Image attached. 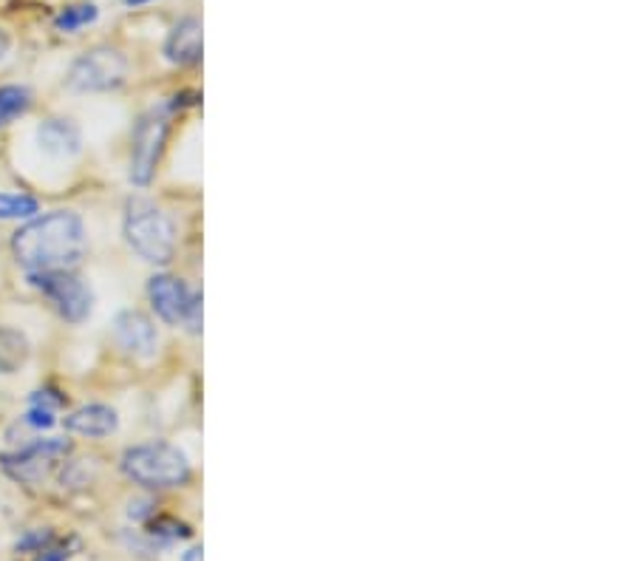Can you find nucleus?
I'll return each instance as SVG.
<instances>
[{
    "mask_svg": "<svg viewBox=\"0 0 637 561\" xmlns=\"http://www.w3.org/2000/svg\"><path fill=\"white\" fill-rule=\"evenodd\" d=\"M127 77V60L122 51L99 46V49L85 51L74 60L69 72V88L79 94L117 92Z\"/></svg>",
    "mask_w": 637,
    "mask_h": 561,
    "instance_id": "39448f33",
    "label": "nucleus"
},
{
    "mask_svg": "<svg viewBox=\"0 0 637 561\" xmlns=\"http://www.w3.org/2000/svg\"><path fill=\"white\" fill-rule=\"evenodd\" d=\"M23 423L32 428H37V431H46V428H51L57 423L54 419V408H42V405H32L28 408V414L23 417Z\"/></svg>",
    "mask_w": 637,
    "mask_h": 561,
    "instance_id": "6ab92c4d",
    "label": "nucleus"
},
{
    "mask_svg": "<svg viewBox=\"0 0 637 561\" xmlns=\"http://www.w3.org/2000/svg\"><path fill=\"white\" fill-rule=\"evenodd\" d=\"M164 58L176 65H196L201 60V21L184 17L164 40Z\"/></svg>",
    "mask_w": 637,
    "mask_h": 561,
    "instance_id": "9b49d317",
    "label": "nucleus"
},
{
    "mask_svg": "<svg viewBox=\"0 0 637 561\" xmlns=\"http://www.w3.org/2000/svg\"><path fill=\"white\" fill-rule=\"evenodd\" d=\"M37 145H40L49 157L71 159L83 150V134L71 120H46L37 129Z\"/></svg>",
    "mask_w": 637,
    "mask_h": 561,
    "instance_id": "9d476101",
    "label": "nucleus"
},
{
    "mask_svg": "<svg viewBox=\"0 0 637 561\" xmlns=\"http://www.w3.org/2000/svg\"><path fill=\"white\" fill-rule=\"evenodd\" d=\"M32 92L26 86H0V129L12 125L14 120H21L32 108Z\"/></svg>",
    "mask_w": 637,
    "mask_h": 561,
    "instance_id": "4468645a",
    "label": "nucleus"
},
{
    "mask_svg": "<svg viewBox=\"0 0 637 561\" xmlns=\"http://www.w3.org/2000/svg\"><path fill=\"white\" fill-rule=\"evenodd\" d=\"M40 214V202L26 193H0V219L3 221H21L35 219Z\"/></svg>",
    "mask_w": 637,
    "mask_h": 561,
    "instance_id": "2eb2a0df",
    "label": "nucleus"
},
{
    "mask_svg": "<svg viewBox=\"0 0 637 561\" xmlns=\"http://www.w3.org/2000/svg\"><path fill=\"white\" fill-rule=\"evenodd\" d=\"M99 17V9L94 3H77V7H65L60 15L54 17L57 32H79L83 26H91Z\"/></svg>",
    "mask_w": 637,
    "mask_h": 561,
    "instance_id": "dca6fc26",
    "label": "nucleus"
},
{
    "mask_svg": "<svg viewBox=\"0 0 637 561\" xmlns=\"http://www.w3.org/2000/svg\"><path fill=\"white\" fill-rule=\"evenodd\" d=\"M54 541V533L51 530H28L21 541H17V550L21 553H40L42 547H49Z\"/></svg>",
    "mask_w": 637,
    "mask_h": 561,
    "instance_id": "a211bd4d",
    "label": "nucleus"
},
{
    "mask_svg": "<svg viewBox=\"0 0 637 561\" xmlns=\"http://www.w3.org/2000/svg\"><path fill=\"white\" fill-rule=\"evenodd\" d=\"M150 530L148 536L150 539H159L162 545H170V541H176V539H187L191 536V527L182 525V522H176V519H168V516H159L156 522H150Z\"/></svg>",
    "mask_w": 637,
    "mask_h": 561,
    "instance_id": "f3484780",
    "label": "nucleus"
},
{
    "mask_svg": "<svg viewBox=\"0 0 637 561\" xmlns=\"http://www.w3.org/2000/svg\"><path fill=\"white\" fill-rule=\"evenodd\" d=\"M184 327L187 332L198 334L201 332V292H191V304H187V313H184Z\"/></svg>",
    "mask_w": 637,
    "mask_h": 561,
    "instance_id": "aec40b11",
    "label": "nucleus"
},
{
    "mask_svg": "<svg viewBox=\"0 0 637 561\" xmlns=\"http://www.w3.org/2000/svg\"><path fill=\"white\" fill-rule=\"evenodd\" d=\"M12 253L28 272L71 270L85 256V224L71 210L37 216L12 239Z\"/></svg>",
    "mask_w": 637,
    "mask_h": 561,
    "instance_id": "f257e3e1",
    "label": "nucleus"
},
{
    "mask_svg": "<svg viewBox=\"0 0 637 561\" xmlns=\"http://www.w3.org/2000/svg\"><path fill=\"white\" fill-rule=\"evenodd\" d=\"M127 7H142V3H150V0H125Z\"/></svg>",
    "mask_w": 637,
    "mask_h": 561,
    "instance_id": "b1692460",
    "label": "nucleus"
},
{
    "mask_svg": "<svg viewBox=\"0 0 637 561\" xmlns=\"http://www.w3.org/2000/svg\"><path fill=\"white\" fill-rule=\"evenodd\" d=\"M148 301L154 306L156 318L170 324V327H179L184 320V313H187V304H191V290L182 278L159 272L148 281Z\"/></svg>",
    "mask_w": 637,
    "mask_h": 561,
    "instance_id": "6e6552de",
    "label": "nucleus"
},
{
    "mask_svg": "<svg viewBox=\"0 0 637 561\" xmlns=\"http://www.w3.org/2000/svg\"><path fill=\"white\" fill-rule=\"evenodd\" d=\"M32 355V343L14 327H0V375H14Z\"/></svg>",
    "mask_w": 637,
    "mask_h": 561,
    "instance_id": "ddd939ff",
    "label": "nucleus"
},
{
    "mask_svg": "<svg viewBox=\"0 0 637 561\" xmlns=\"http://www.w3.org/2000/svg\"><path fill=\"white\" fill-rule=\"evenodd\" d=\"M113 338L125 349L127 355L134 357H154L159 349V332H156L154 320L148 315L127 309L117 315L113 320Z\"/></svg>",
    "mask_w": 637,
    "mask_h": 561,
    "instance_id": "1a4fd4ad",
    "label": "nucleus"
},
{
    "mask_svg": "<svg viewBox=\"0 0 637 561\" xmlns=\"http://www.w3.org/2000/svg\"><path fill=\"white\" fill-rule=\"evenodd\" d=\"M168 117L162 111H150L136 122L131 136V182L148 187L156 176V164L162 159L164 143H168Z\"/></svg>",
    "mask_w": 637,
    "mask_h": 561,
    "instance_id": "0eeeda50",
    "label": "nucleus"
},
{
    "mask_svg": "<svg viewBox=\"0 0 637 561\" xmlns=\"http://www.w3.org/2000/svg\"><path fill=\"white\" fill-rule=\"evenodd\" d=\"M69 556H71L69 545H54V541H51L49 547H42L35 561H69Z\"/></svg>",
    "mask_w": 637,
    "mask_h": 561,
    "instance_id": "412c9836",
    "label": "nucleus"
},
{
    "mask_svg": "<svg viewBox=\"0 0 637 561\" xmlns=\"http://www.w3.org/2000/svg\"><path fill=\"white\" fill-rule=\"evenodd\" d=\"M28 281L35 290L42 292V298L54 306V313L69 324H83L94 309V292L71 270L51 272H28Z\"/></svg>",
    "mask_w": 637,
    "mask_h": 561,
    "instance_id": "20e7f679",
    "label": "nucleus"
},
{
    "mask_svg": "<svg viewBox=\"0 0 637 561\" xmlns=\"http://www.w3.org/2000/svg\"><path fill=\"white\" fill-rule=\"evenodd\" d=\"M127 247L134 249L142 261L170 264L176 253V228L162 207L148 199H127L125 221H122Z\"/></svg>",
    "mask_w": 637,
    "mask_h": 561,
    "instance_id": "f03ea898",
    "label": "nucleus"
},
{
    "mask_svg": "<svg viewBox=\"0 0 637 561\" xmlns=\"http://www.w3.org/2000/svg\"><path fill=\"white\" fill-rule=\"evenodd\" d=\"M65 428L71 434H79V437H108V434L120 428V417H117L111 405L91 403L77 408V412H71L65 417Z\"/></svg>",
    "mask_w": 637,
    "mask_h": 561,
    "instance_id": "f8f14e48",
    "label": "nucleus"
},
{
    "mask_svg": "<svg viewBox=\"0 0 637 561\" xmlns=\"http://www.w3.org/2000/svg\"><path fill=\"white\" fill-rule=\"evenodd\" d=\"M71 454L69 440H35L14 454H0V468L21 485H40L60 460Z\"/></svg>",
    "mask_w": 637,
    "mask_h": 561,
    "instance_id": "423d86ee",
    "label": "nucleus"
},
{
    "mask_svg": "<svg viewBox=\"0 0 637 561\" xmlns=\"http://www.w3.org/2000/svg\"><path fill=\"white\" fill-rule=\"evenodd\" d=\"M9 49H12V37H9L7 32L0 29V60H7Z\"/></svg>",
    "mask_w": 637,
    "mask_h": 561,
    "instance_id": "4be33fe9",
    "label": "nucleus"
},
{
    "mask_svg": "<svg viewBox=\"0 0 637 561\" xmlns=\"http://www.w3.org/2000/svg\"><path fill=\"white\" fill-rule=\"evenodd\" d=\"M122 474L139 488L168 490L182 488L191 479V462L170 442H145L122 454Z\"/></svg>",
    "mask_w": 637,
    "mask_h": 561,
    "instance_id": "7ed1b4c3",
    "label": "nucleus"
},
{
    "mask_svg": "<svg viewBox=\"0 0 637 561\" xmlns=\"http://www.w3.org/2000/svg\"><path fill=\"white\" fill-rule=\"evenodd\" d=\"M182 561H205V550H201V547H191V550L182 556Z\"/></svg>",
    "mask_w": 637,
    "mask_h": 561,
    "instance_id": "5701e85b",
    "label": "nucleus"
}]
</instances>
